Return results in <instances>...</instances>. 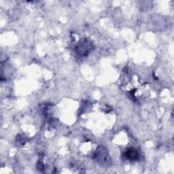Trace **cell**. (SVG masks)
<instances>
[{"mask_svg": "<svg viewBox=\"0 0 174 174\" xmlns=\"http://www.w3.org/2000/svg\"><path fill=\"white\" fill-rule=\"evenodd\" d=\"M125 156L126 158L129 159L130 161H133V160H136V159L138 158V152L135 149H129L127 151L125 152Z\"/></svg>", "mask_w": 174, "mask_h": 174, "instance_id": "1", "label": "cell"}]
</instances>
